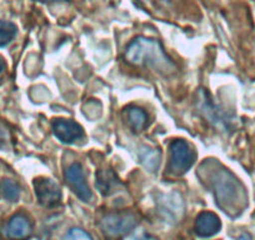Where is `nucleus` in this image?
<instances>
[{
  "label": "nucleus",
  "instance_id": "nucleus-4",
  "mask_svg": "<svg viewBox=\"0 0 255 240\" xmlns=\"http://www.w3.org/2000/svg\"><path fill=\"white\" fill-rule=\"evenodd\" d=\"M35 194L39 203L46 208L55 207L59 204L61 198V192L59 185L54 180L46 178L36 179L34 183Z\"/></svg>",
  "mask_w": 255,
  "mask_h": 240
},
{
  "label": "nucleus",
  "instance_id": "nucleus-7",
  "mask_svg": "<svg viewBox=\"0 0 255 240\" xmlns=\"http://www.w3.org/2000/svg\"><path fill=\"white\" fill-rule=\"evenodd\" d=\"M222 228L219 217L212 212H203L195 220V232L199 237L209 238L217 234Z\"/></svg>",
  "mask_w": 255,
  "mask_h": 240
},
{
  "label": "nucleus",
  "instance_id": "nucleus-11",
  "mask_svg": "<svg viewBox=\"0 0 255 240\" xmlns=\"http://www.w3.org/2000/svg\"><path fill=\"white\" fill-rule=\"evenodd\" d=\"M16 31H18V29L13 23L0 20V48L8 45L15 38Z\"/></svg>",
  "mask_w": 255,
  "mask_h": 240
},
{
  "label": "nucleus",
  "instance_id": "nucleus-3",
  "mask_svg": "<svg viewBox=\"0 0 255 240\" xmlns=\"http://www.w3.org/2000/svg\"><path fill=\"white\" fill-rule=\"evenodd\" d=\"M170 170L174 174H184L195 161V151L186 141L174 140L170 144Z\"/></svg>",
  "mask_w": 255,
  "mask_h": 240
},
{
  "label": "nucleus",
  "instance_id": "nucleus-13",
  "mask_svg": "<svg viewBox=\"0 0 255 240\" xmlns=\"http://www.w3.org/2000/svg\"><path fill=\"white\" fill-rule=\"evenodd\" d=\"M128 115H129V120L135 130H141L146 125V114L144 110L139 109V108H131L129 109Z\"/></svg>",
  "mask_w": 255,
  "mask_h": 240
},
{
  "label": "nucleus",
  "instance_id": "nucleus-15",
  "mask_svg": "<svg viewBox=\"0 0 255 240\" xmlns=\"http://www.w3.org/2000/svg\"><path fill=\"white\" fill-rule=\"evenodd\" d=\"M5 70H6V64H5V62H4V59H3V58H0V75H3Z\"/></svg>",
  "mask_w": 255,
  "mask_h": 240
},
{
  "label": "nucleus",
  "instance_id": "nucleus-2",
  "mask_svg": "<svg viewBox=\"0 0 255 240\" xmlns=\"http://www.w3.org/2000/svg\"><path fill=\"white\" fill-rule=\"evenodd\" d=\"M136 223V217L131 213H114L103 218L100 227L108 237L118 238L131 232Z\"/></svg>",
  "mask_w": 255,
  "mask_h": 240
},
{
  "label": "nucleus",
  "instance_id": "nucleus-5",
  "mask_svg": "<svg viewBox=\"0 0 255 240\" xmlns=\"http://www.w3.org/2000/svg\"><path fill=\"white\" fill-rule=\"evenodd\" d=\"M65 175H67L68 182H69L70 187L74 189V193L78 195V198L82 199L83 202H89L92 199L93 194L89 189V185L87 184L82 165L79 163H73L67 169Z\"/></svg>",
  "mask_w": 255,
  "mask_h": 240
},
{
  "label": "nucleus",
  "instance_id": "nucleus-8",
  "mask_svg": "<svg viewBox=\"0 0 255 240\" xmlns=\"http://www.w3.org/2000/svg\"><path fill=\"white\" fill-rule=\"evenodd\" d=\"M31 234V225L24 215H15L6 227V235L13 240H24Z\"/></svg>",
  "mask_w": 255,
  "mask_h": 240
},
{
  "label": "nucleus",
  "instance_id": "nucleus-14",
  "mask_svg": "<svg viewBox=\"0 0 255 240\" xmlns=\"http://www.w3.org/2000/svg\"><path fill=\"white\" fill-rule=\"evenodd\" d=\"M68 240H93L92 237L79 228H73L68 234Z\"/></svg>",
  "mask_w": 255,
  "mask_h": 240
},
{
  "label": "nucleus",
  "instance_id": "nucleus-6",
  "mask_svg": "<svg viewBox=\"0 0 255 240\" xmlns=\"http://www.w3.org/2000/svg\"><path fill=\"white\" fill-rule=\"evenodd\" d=\"M53 131L54 135L65 144H72L74 141L79 140L84 135V130L78 123L73 120L58 119L53 121Z\"/></svg>",
  "mask_w": 255,
  "mask_h": 240
},
{
  "label": "nucleus",
  "instance_id": "nucleus-18",
  "mask_svg": "<svg viewBox=\"0 0 255 240\" xmlns=\"http://www.w3.org/2000/svg\"><path fill=\"white\" fill-rule=\"evenodd\" d=\"M43 1H45V0H43Z\"/></svg>",
  "mask_w": 255,
  "mask_h": 240
},
{
  "label": "nucleus",
  "instance_id": "nucleus-1",
  "mask_svg": "<svg viewBox=\"0 0 255 240\" xmlns=\"http://www.w3.org/2000/svg\"><path fill=\"white\" fill-rule=\"evenodd\" d=\"M125 59L131 64H148L161 70L174 68L173 63L164 53L160 43L155 39L139 36L131 41L125 51Z\"/></svg>",
  "mask_w": 255,
  "mask_h": 240
},
{
  "label": "nucleus",
  "instance_id": "nucleus-16",
  "mask_svg": "<svg viewBox=\"0 0 255 240\" xmlns=\"http://www.w3.org/2000/svg\"><path fill=\"white\" fill-rule=\"evenodd\" d=\"M238 240H250V237L248 234H242Z\"/></svg>",
  "mask_w": 255,
  "mask_h": 240
},
{
  "label": "nucleus",
  "instance_id": "nucleus-17",
  "mask_svg": "<svg viewBox=\"0 0 255 240\" xmlns=\"http://www.w3.org/2000/svg\"><path fill=\"white\" fill-rule=\"evenodd\" d=\"M143 1H146V0H143Z\"/></svg>",
  "mask_w": 255,
  "mask_h": 240
},
{
  "label": "nucleus",
  "instance_id": "nucleus-12",
  "mask_svg": "<svg viewBox=\"0 0 255 240\" xmlns=\"http://www.w3.org/2000/svg\"><path fill=\"white\" fill-rule=\"evenodd\" d=\"M0 193L5 199L10 200V202H15L18 200L19 194H20V189L19 185L15 182L10 180V179H5L0 183Z\"/></svg>",
  "mask_w": 255,
  "mask_h": 240
},
{
  "label": "nucleus",
  "instance_id": "nucleus-9",
  "mask_svg": "<svg viewBox=\"0 0 255 240\" xmlns=\"http://www.w3.org/2000/svg\"><path fill=\"white\" fill-rule=\"evenodd\" d=\"M118 184V179L115 178L114 174L109 170L99 171L97 174V187L99 188L103 194L108 195L112 193L115 185Z\"/></svg>",
  "mask_w": 255,
  "mask_h": 240
},
{
  "label": "nucleus",
  "instance_id": "nucleus-10",
  "mask_svg": "<svg viewBox=\"0 0 255 240\" xmlns=\"http://www.w3.org/2000/svg\"><path fill=\"white\" fill-rule=\"evenodd\" d=\"M159 158L160 154L158 150L150 148H143L140 151V159L141 163L145 165L146 169L150 171H155L156 168L159 166Z\"/></svg>",
  "mask_w": 255,
  "mask_h": 240
}]
</instances>
